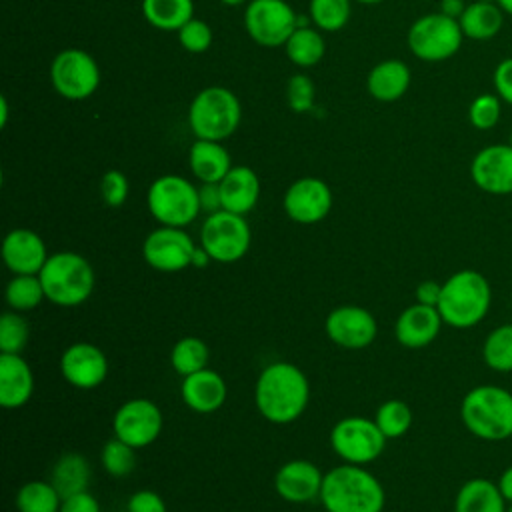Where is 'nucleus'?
<instances>
[{"instance_id":"4d7b16f0","label":"nucleus","mask_w":512,"mask_h":512,"mask_svg":"<svg viewBox=\"0 0 512 512\" xmlns=\"http://www.w3.org/2000/svg\"><path fill=\"white\" fill-rule=\"evenodd\" d=\"M354 2H358V4H368V6H374V4H380V2H384V0H354Z\"/></svg>"},{"instance_id":"603ef678","label":"nucleus","mask_w":512,"mask_h":512,"mask_svg":"<svg viewBox=\"0 0 512 512\" xmlns=\"http://www.w3.org/2000/svg\"><path fill=\"white\" fill-rule=\"evenodd\" d=\"M210 262H214V260L210 258V254H208L202 246H196V250H194V254H192V266H194V268H206Z\"/></svg>"},{"instance_id":"c756f323","label":"nucleus","mask_w":512,"mask_h":512,"mask_svg":"<svg viewBox=\"0 0 512 512\" xmlns=\"http://www.w3.org/2000/svg\"><path fill=\"white\" fill-rule=\"evenodd\" d=\"M144 20L166 32H178L190 18H194L192 0H142Z\"/></svg>"},{"instance_id":"052dcab7","label":"nucleus","mask_w":512,"mask_h":512,"mask_svg":"<svg viewBox=\"0 0 512 512\" xmlns=\"http://www.w3.org/2000/svg\"><path fill=\"white\" fill-rule=\"evenodd\" d=\"M506 512H512V504H508V510Z\"/></svg>"},{"instance_id":"4c0bfd02","label":"nucleus","mask_w":512,"mask_h":512,"mask_svg":"<svg viewBox=\"0 0 512 512\" xmlns=\"http://www.w3.org/2000/svg\"><path fill=\"white\" fill-rule=\"evenodd\" d=\"M30 338V326L26 318L16 312H4L0 316V352L2 354H20Z\"/></svg>"},{"instance_id":"9b49d317","label":"nucleus","mask_w":512,"mask_h":512,"mask_svg":"<svg viewBox=\"0 0 512 512\" xmlns=\"http://www.w3.org/2000/svg\"><path fill=\"white\" fill-rule=\"evenodd\" d=\"M50 80L54 90L64 100H86L100 84L98 62L80 48H66L58 52L50 64Z\"/></svg>"},{"instance_id":"7c9ffc66","label":"nucleus","mask_w":512,"mask_h":512,"mask_svg":"<svg viewBox=\"0 0 512 512\" xmlns=\"http://www.w3.org/2000/svg\"><path fill=\"white\" fill-rule=\"evenodd\" d=\"M284 50H286V56L290 58V62L296 64L298 68H312L324 58L326 44L318 30L298 26L292 32V36L286 40Z\"/></svg>"},{"instance_id":"79ce46f5","label":"nucleus","mask_w":512,"mask_h":512,"mask_svg":"<svg viewBox=\"0 0 512 512\" xmlns=\"http://www.w3.org/2000/svg\"><path fill=\"white\" fill-rule=\"evenodd\" d=\"M314 96H316V88H314V82L310 80V76L294 74L288 80V84H286V100H288V106L296 114L310 112L314 108Z\"/></svg>"},{"instance_id":"37998d69","label":"nucleus","mask_w":512,"mask_h":512,"mask_svg":"<svg viewBox=\"0 0 512 512\" xmlns=\"http://www.w3.org/2000/svg\"><path fill=\"white\" fill-rule=\"evenodd\" d=\"M130 192V182L128 176L122 170H106L100 178V196L104 200L106 206L110 208H118L126 202Z\"/></svg>"},{"instance_id":"c03bdc74","label":"nucleus","mask_w":512,"mask_h":512,"mask_svg":"<svg viewBox=\"0 0 512 512\" xmlns=\"http://www.w3.org/2000/svg\"><path fill=\"white\" fill-rule=\"evenodd\" d=\"M126 512H168L164 498L154 490H138L128 498Z\"/></svg>"},{"instance_id":"13d9d810","label":"nucleus","mask_w":512,"mask_h":512,"mask_svg":"<svg viewBox=\"0 0 512 512\" xmlns=\"http://www.w3.org/2000/svg\"><path fill=\"white\" fill-rule=\"evenodd\" d=\"M508 144L512 146V130H510V136H508Z\"/></svg>"},{"instance_id":"5701e85b","label":"nucleus","mask_w":512,"mask_h":512,"mask_svg":"<svg viewBox=\"0 0 512 512\" xmlns=\"http://www.w3.org/2000/svg\"><path fill=\"white\" fill-rule=\"evenodd\" d=\"M34 394V374L20 354L0 352V404L8 410L22 408Z\"/></svg>"},{"instance_id":"ddd939ff","label":"nucleus","mask_w":512,"mask_h":512,"mask_svg":"<svg viewBox=\"0 0 512 512\" xmlns=\"http://www.w3.org/2000/svg\"><path fill=\"white\" fill-rule=\"evenodd\" d=\"M162 426V410L148 398H130L122 402L112 418L114 436L136 450L154 444L162 432Z\"/></svg>"},{"instance_id":"4468645a","label":"nucleus","mask_w":512,"mask_h":512,"mask_svg":"<svg viewBox=\"0 0 512 512\" xmlns=\"http://www.w3.org/2000/svg\"><path fill=\"white\" fill-rule=\"evenodd\" d=\"M196 244L184 228L158 226L142 242V256L146 264L158 272H180L192 266Z\"/></svg>"},{"instance_id":"6ab92c4d","label":"nucleus","mask_w":512,"mask_h":512,"mask_svg":"<svg viewBox=\"0 0 512 512\" xmlns=\"http://www.w3.org/2000/svg\"><path fill=\"white\" fill-rule=\"evenodd\" d=\"M324 472L310 460H288L274 476L276 494L292 504H304L320 496Z\"/></svg>"},{"instance_id":"a19ab883","label":"nucleus","mask_w":512,"mask_h":512,"mask_svg":"<svg viewBox=\"0 0 512 512\" xmlns=\"http://www.w3.org/2000/svg\"><path fill=\"white\" fill-rule=\"evenodd\" d=\"M176 34L180 46L192 54H202L212 44V28L200 18H190Z\"/></svg>"},{"instance_id":"0eeeda50","label":"nucleus","mask_w":512,"mask_h":512,"mask_svg":"<svg viewBox=\"0 0 512 512\" xmlns=\"http://www.w3.org/2000/svg\"><path fill=\"white\" fill-rule=\"evenodd\" d=\"M148 212L160 226L184 228L196 220L200 210L198 188L184 176H158L146 194Z\"/></svg>"},{"instance_id":"423d86ee","label":"nucleus","mask_w":512,"mask_h":512,"mask_svg":"<svg viewBox=\"0 0 512 512\" xmlns=\"http://www.w3.org/2000/svg\"><path fill=\"white\" fill-rule=\"evenodd\" d=\"M242 120L238 96L224 86L200 90L188 108V124L196 138L222 142L232 136Z\"/></svg>"},{"instance_id":"b1692460","label":"nucleus","mask_w":512,"mask_h":512,"mask_svg":"<svg viewBox=\"0 0 512 512\" xmlns=\"http://www.w3.org/2000/svg\"><path fill=\"white\" fill-rule=\"evenodd\" d=\"M222 210L246 216L260 198V178L250 166H232L218 182Z\"/></svg>"},{"instance_id":"680f3d73","label":"nucleus","mask_w":512,"mask_h":512,"mask_svg":"<svg viewBox=\"0 0 512 512\" xmlns=\"http://www.w3.org/2000/svg\"><path fill=\"white\" fill-rule=\"evenodd\" d=\"M510 298H512V290H510Z\"/></svg>"},{"instance_id":"09e8293b","label":"nucleus","mask_w":512,"mask_h":512,"mask_svg":"<svg viewBox=\"0 0 512 512\" xmlns=\"http://www.w3.org/2000/svg\"><path fill=\"white\" fill-rule=\"evenodd\" d=\"M440 292H442V282L436 280H422L416 286V302L418 304H426V306H438L440 300Z\"/></svg>"},{"instance_id":"5fc2aeb1","label":"nucleus","mask_w":512,"mask_h":512,"mask_svg":"<svg viewBox=\"0 0 512 512\" xmlns=\"http://www.w3.org/2000/svg\"><path fill=\"white\" fill-rule=\"evenodd\" d=\"M496 4L504 10V14L512 16V0H496Z\"/></svg>"},{"instance_id":"f704fd0d","label":"nucleus","mask_w":512,"mask_h":512,"mask_svg":"<svg viewBox=\"0 0 512 512\" xmlns=\"http://www.w3.org/2000/svg\"><path fill=\"white\" fill-rule=\"evenodd\" d=\"M4 298L10 310L28 312L34 310L42 300H46L44 286L38 274H14L6 284Z\"/></svg>"},{"instance_id":"20e7f679","label":"nucleus","mask_w":512,"mask_h":512,"mask_svg":"<svg viewBox=\"0 0 512 512\" xmlns=\"http://www.w3.org/2000/svg\"><path fill=\"white\" fill-rule=\"evenodd\" d=\"M464 428L486 442L512 438V392L498 384L470 388L460 402Z\"/></svg>"},{"instance_id":"49530a36","label":"nucleus","mask_w":512,"mask_h":512,"mask_svg":"<svg viewBox=\"0 0 512 512\" xmlns=\"http://www.w3.org/2000/svg\"><path fill=\"white\" fill-rule=\"evenodd\" d=\"M58 512H100V504L88 490H84L62 498Z\"/></svg>"},{"instance_id":"39448f33","label":"nucleus","mask_w":512,"mask_h":512,"mask_svg":"<svg viewBox=\"0 0 512 512\" xmlns=\"http://www.w3.org/2000/svg\"><path fill=\"white\" fill-rule=\"evenodd\" d=\"M38 276L44 286L46 300L62 308L84 304L96 286V272L92 264L72 250L50 254Z\"/></svg>"},{"instance_id":"bf43d9fd","label":"nucleus","mask_w":512,"mask_h":512,"mask_svg":"<svg viewBox=\"0 0 512 512\" xmlns=\"http://www.w3.org/2000/svg\"><path fill=\"white\" fill-rule=\"evenodd\" d=\"M478 2H496V0H478Z\"/></svg>"},{"instance_id":"7ed1b4c3","label":"nucleus","mask_w":512,"mask_h":512,"mask_svg":"<svg viewBox=\"0 0 512 512\" xmlns=\"http://www.w3.org/2000/svg\"><path fill=\"white\" fill-rule=\"evenodd\" d=\"M492 304V286L488 278L472 268L458 270L442 282L438 312L444 324L466 330L480 324Z\"/></svg>"},{"instance_id":"473e14b6","label":"nucleus","mask_w":512,"mask_h":512,"mask_svg":"<svg viewBox=\"0 0 512 512\" xmlns=\"http://www.w3.org/2000/svg\"><path fill=\"white\" fill-rule=\"evenodd\" d=\"M60 504L62 496L50 480H30L16 492L18 512H58Z\"/></svg>"},{"instance_id":"6e6552de","label":"nucleus","mask_w":512,"mask_h":512,"mask_svg":"<svg viewBox=\"0 0 512 512\" xmlns=\"http://www.w3.org/2000/svg\"><path fill=\"white\" fill-rule=\"evenodd\" d=\"M406 40L416 58L424 62H442L460 50L464 34L456 18L438 10L414 20Z\"/></svg>"},{"instance_id":"e433bc0d","label":"nucleus","mask_w":512,"mask_h":512,"mask_svg":"<svg viewBox=\"0 0 512 512\" xmlns=\"http://www.w3.org/2000/svg\"><path fill=\"white\" fill-rule=\"evenodd\" d=\"M352 16V0H310V18L318 30L338 32Z\"/></svg>"},{"instance_id":"a18cd8bd","label":"nucleus","mask_w":512,"mask_h":512,"mask_svg":"<svg viewBox=\"0 0 512 512\" xmlns=\"http://www.w3.org/2000/svg\"><path fill=\"white\" fill-rule=\"evenodd\" d=\"M494 94L508 106H512V56L496 64L494 74Z\"/></svg>"},{"instance_id":"c85d7f7f","label":"nucleus","mask_w":512,"mask_h":512,"mask_svg":"<svg viewBox=\"0 0 512 512\" xmlns=\"http://www.w3.org/2000/svg\"><path fill=\"white\" fill-rule=\"evenodd\" d=\"M50 482L62 498L88 490L90 484V464L78 452L62 454L52 466Z\"/></svg>"},{"instance_id":"aec40b11","label":"nucleus","mask_w":512,"mask_h":512,"mask_svg":"<svg viewBox=\"0 0 512 512\" xmlns=\"http://www.w3.org/2000/svg\"><path fill=\"white\" fill-rule=\"evenodd\" d=\"M48 256L42 236L30 228H14L2 240V260L12 274H40Z\"/></svg>"},{"instance_id":"ea45409f","label":"nucleus","mask_w":512,"mask_h":512,"mask_svg":"<svg viewBox=\"0 0 512 512\" xmlns=\"http://www.w3.org/2000/svg\"><path fill=\"white\" fill-rule=\"evenodd\" d=\"M502 100L496 94H478L468 108V120L476 130H490L500 122Z\"/></svg>"},{"instance_id":"a878e982","label":"nucleus","mask_w":512,"mask_h":512,"mask_svg":"<svg viewBox=\"0 0 512 512\" xmlns=\"http://www.w3.org/2000/svg\"><path fill=\"white\" fill-rule=\"evenodd\" d=\"M188 164L192 174L202 184H218L232 168L228 150L216 140L196 138L188 152Z\"/></svg>"},{"instance_id":"6e6d98bb","label":"nucleus","mask_w":512,"mask_h":512,"mask_svg":"<svg viewBox=\"0 0 512 512\" xmlns=\"http://www.w3.org/2000/svg\"><path fill=\"white\" fill-rule=\"evenodd\" d=\"M224 6H240V4H246L248 0H220Z\"/></svg>"},{"instance_id":"8fccbe9b","label":"nucleus","mask_w":512,"mask_h":512,"mask_svg":"<svg viewBox=\"0 0 512 512\" xmlns=\"http://www.w3.org/2000/svg\"><path fill=\"white\" fill-rule=\"evenodd\" d=\"M496 484H498V490H500V494L504 496V500H506L508 504H512V466H508V468L502 470V474L498 476Z\"/></svg>"},{"instance_id":"1a4fd4ad","label":"nucleus","mask_w":512,"mask_h":512,"mask_svg":"<svg viewBox=\"0 0 512 512\" xmlns=\"http://www.w3.org/2000/svg\"><path fill=\"white\" fill-rule=\"evenodd\" d=\"M252 232L242 214L218 210L208 214L200 228V246L214 262L232 264L246 256L250 250Z\"/></svg>"},{"instance_id":"864d4df0","label":"nucleus","mask_w":512,"mask_h":512,"mask_svg":"<svg viewBox=\"0 0 512 512\" xmlns=\"http://www.w3.org/2000/svg\"><path fill=\"white\" fill-rule=\"evenodd\" d=\"M6 118H8V102L2 96L0 98V126H6Z\"/></svg>"},{"instance_id":"412c9836","label":"nucleus","mask_w":512,"mask_h":512,"mask_svg":"<svg viewBox=\"0 0 512 512\" xmlns=\"http://www.w3.org/2000/svg\"><path fill=\"white\" fill-rule=\"evenodd\" d=\"M444 320L438 312L436 306H426V304H410L400 312L394 324V336L400 346L418 350L430 346L442 328Z\"/></svg>"},{"instance_id":"de8ad7c7","label":"nucleus","mask_w":512,"mask_h":512,"mask_svg":"<svg viewBox=\"0 0 512 512\" xmlns=\"http://www.w3.org/2000/svg\"><path fill=\"white\" fill-rule=\"evenodd\" d=\"M198 200H200V210L206 214H214L222 210V194L218 184H202L198 188Z\"/></svg>"},{"instance_id":"f3484780","label":"nucleus","mask_w":512,"mask_h":512,"mask_svg":"<svg viewBox=\"0 0 512 512\" xmlns=\"http://www.w3.org/2000/svg\"><path fill=\"white\" fill-rule=\"evenodd\" d=\"M62 378L78 388L92 390L108 376V358L92 342H72L60 356Z\"/></svg>"},{"instance_id":"f8f14e48","label":"nucleus","mask_w":512,"mask_h":512,"mask_svg":"<svg viewBox=\"0 0 512 512\" xmlns=\"http://www.w3.org/2000/svg\"><path fill=\"white\" fill-rule=\"evenodd\" d=\"M244 28L260 46H284L298 28V16L286 0H250L244 10Z\"/></svg>"},{"instance_id":"2f4dec72","label":"nucleus","mask_w":512,"mask_h":512,"mask_svg":"<svg viewBox=\"0 0 512 512\" xmlns=\"http://www.w3.org/2000/svg\"><path fill=\"white\" fill-rule=\"evenodd\" d=\"M208 358V344L198 336H184L170 350V366L182 378L208 368Z\"/></svg>"},{"instance_id":"f03ea898","label":"nucleus","mask_w":512,"mask_h":512,"mask_svg":"<svg viewBox=\"0 0 512 512\" xmlns=\"http://www.w3.org/2000/svg\"><path fill=\"white\" fill-rule=\"evenodd\" d=\"M320 502L324 512H382L386 492L380 480L358 464H340L324 472Z\"/></svg>"},{"instance_id":"bb28decb","label":"nucleus","mask_w":512,"mask_h":512,"mask_svg":"<svg viewBox=\"0 0 512 512\" xmlns=\"http://www.w3.org/2000/svg\"><path fill=\"white\" fill-rule=\"evenodd\" d=\"M508 502L498 490V484L488 478L466 480L454 498V512H506Z\"/></svg>"},{"instance_id":"58836bf2","label":"nucleus","mask_w":512,"mask_h":512,"mask_svg":"<svg viewBox=\"0 0 512 512\" xmlns=\"http://www.w3.org/2000/svg\"><path fill=\"white\" fill-rule=\"evenodd\" d=\"M134 450L132 446H128L126 442H122L120 438H110L104 446H102V452H100V462H102V468L114 476V478H122V476H128L132 470H134V464H136V456H134Z\"/></svg>"},{"instance_id":"2eb2a0df","label":"nucleus","mask_w":512,"mask_h":512,"mask_svg":"<svg viewBox=\"0 0 512 512\" xmlns=\"http://www.w3.org/2000/svg\"><path fill=\"white\" fill-rule=\"evenodd\" d=\"M324 330L330 342H334L336 346L346 350H362L374 342L378 334V324L368 308L344 304L328 312Z\"/></svg>"},{"instance_id":"f257e3e1","label":"nucleus","mask_w":512,"mask_h":512,"mask_svg":"<svg viewBox=\"0 0 512 512\" xmlns=\"http://www.w3.org/2000/svg\"><path fill=\"white\" fill-rule=\"evenodd\" d=\"M310 400L306 374L292 362L278 360L268 364L254 386V402L260 416L272 424L298 420Z\"/></svg>"},{"instance_id":"dca6fc26","label":"nucleus","mask_w":512,"mask_h":512,"mask_svg":"<svg viewBox=\"0 0 512 512\" xmlns=\"http://www.w3.org/2000/svg\"><path fill=\"white\" fill-rule=\"evenodd\" d=\"M332 202V190L324 180L304 176L288 186L282 198V208L292 222L316 224L330 214Z\"/></svg>"},{"instance_id":"c9c22d12","label":"nucleus","mask_w":512,"mask_h":512,"mask_svg":"<svg viewBox=\"0 0 512 512\" xmlns=\"http://www.w3.org/2000/svg\"><path fill=\"white\" fill-rule=\"evenodd\" d=\"M412 420H414L412 408L398 398L382 402L374 414V422L378 424V428L388 440L404 436L410 430Z\"/></svg>"},{"instance_id":"a211bd4d","label":"nucleus","mask_w":512,"mask_h":512,"mask_svg":"<svg viewBox=\"0 0 512 512\" xmlns=\"http://www.w3.org/2000/svg\"><path fill=\"white\" fill-rule=\"evenodd\" d=\"M470 178L486 194H512V146L490 144L478 150L470 162Z\"/></svg>"},{"instance_id":"9d476101","label":"nucleus","mask_w":512,"mask_h":512,"mask_svg":"<svg viewBox=\"0 0 512 512\" xmlns=\"http://www.w3.org/2000/svg\"><path fill=\"white\" fill-rule=\"evenodd\" d=\"M386 436L378 424L364 416H348L338 420L330 430V446L346 464H370L382 456Z\"/></svg>"},{"instance_id":"3c124183","label":"nucleus","mask_w":512,"mask_h":512,"mask_svg":"<svg viewBox=\"0 0 512 512\" xmlns=\"http://www.w3.org/2000/svg\"><path fill=\"white\" fill-rule=\"evenodd\" d=\"M464 8H466L464 0H440V12L450 16V18L458 20L462 16Z\"/></svg>"},{"instance_id":"72a5a7b5","label":"nucleus","mask_w":512,"mask_h":512,"mask_svg":"<svg viewBox=\"0 0 512 512\" xmlns=\"http://www.w3.org/2000/svg\"><path fill=\"white\" fill-rule=\"evenodd\" d=\"M482 360L494 372H512V322L498 324L486 334Z\"/></svg>"},{"instance_id":"cd10ccee","label":"nucleus","mask_w":512,"mask_h":512,"mask_svg":"<svg viewBox=\"0 0 512 512\" xmlns=\"http://www.w3.org/2000/svg\"><path fill=\"white\" fill-rule=\"evenodd\" d=\"M464 38L490 40L498 36L504 26V10L496 2H470L458 18Z\"/></svg>"},{"instance_id":"393cba45","label":"nucleus","mask_w":512,"mask_h":512,"mask_svg":"<svg viewBox=\"0 0 512 512\" xmlns=\"http://www.w3.org/2000/svg\"><path fill=\"white\" fill-rule=\"evenodd\" d=\"M410 80V68L398 58H388L374 64V68L368 72L366 88L378 102H396L408 92Z\"/></svg>"},{"instance_id":"4be33fe9","label":"nucleus","mask_w":512,"mask_h":512,"mask_svg":"<svg viewBox=\"0 0 512 512\" xmlns=\"http://www.w3.org/2000/svg\"><path fill=\"white\" fill-rule=\"evenodd\" d=\"M180 396L192 412L212 414L224 406L228 388L224 378L216 370L204 368L182 378Z\"/></svg>"}]
</instances>
